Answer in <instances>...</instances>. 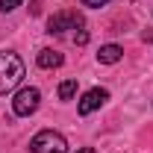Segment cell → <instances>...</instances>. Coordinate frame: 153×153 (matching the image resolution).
Wrapping results in <instances>:
<instances>
[{
    "label": "cell",
    "instance_id": "obj_5",
    "mask_svg": "<svg viewBox=\"0 0 153 153\" xmlns=\"http://www.w3.org/2000/svg\"><path fill=\"white\" fill-rule=\"evenodd\" d=\"M106 100H109V91L97 85V88H88V91L82 94V100H79V106H76V109H79V115H91L94 109H100Z\"/></svg>",
    "mask_w": 153,
    "mask_h": 153
},
{
    "label": "cell",
    "instance_id": "obj_2",
    "mask_svg": "<svg viewBox=\"0 0 153 153\" xmlns=\"http://www.w3.org/2000/svg\"><path fill=\"white\" fill-rule=\"evenodd\" d=\"M30 150L33 153H68V141L53 130H41V133L33 135Z\"/></svg>",
    "mask_w": 153,
    "mask_h": 153
},
{
    "label": "cell",
    "instance_id": "obj_7",
    "mask_svg": "<svg viewBox=\"0 0 153 153\" xmlns=\"http://www.w3.org/2000/svg\"><path fill=\"white\" fill-rule=\"evenodd\" d=\"M121 56H124V50H121L118 44H103V47L97 50V62H100V65H115Z\"/></svg>",
    "mask_w": 153,
    "mask_h": 153
},
{
    "label": "cell",
    "instance_id": "obj_6",
    "mask_svg": "<svg viewBox=\"0 0 153 153\" xmlns=\"http://www.w3.org/2000/svg\"><path fill=\"white\" fill-rule=\"evenodd\" d=\"M36 62H38V68H59V65L65 62V56H62L59 50H53V47H44V50H38Z\"/></svg>",
    "mask_w": 153,
    "mask_h": 153
},
{
    "label": "cell",
    "instance_id": "obj_1",
    "mask_svg": "<svg viewBox=\"0 0 153 153\" xmlns=\"http://www.w3.org/2000/svg\"><path fill=\"white\" fill-rule=\"evenodd\" d=\"M24 79V62L12 50H0V94H9Z\"/></svg>",
    "mask_w": 153,
    "mask_h": 153
},
{
    "label": "cell",
    "instance_id": "obj_8",
    "mask_svg": "<svg viewBox=\"0 0 153 153\" xmlns=\"http://www.w3.org/2000/svg\"><path fill=\"white\" fill-rule=\"evenodd\" d=\"M74 94H76V79H65L59 85V100H71Z\"/></svg>",
    "mask_w": 153,
    "mask_h": 153
},
{
    "label": "cell",
    "instance_id": "obj_9",
    "mask_svg": "<svg viewBox=\"0 0 153 153\" xmlns=\"http://www.w3.org/2000/svg\"><path fill=\"white\" fill-rule=\"evenodd\" d=\"M18 6H21V0H0V12H12Z\"/></svg>",
    "mask_w": 153,
    "mask_h": 153
},
{
    "label": "cell",
    "instance_id": "obj_4",
    "mask_svg": "<svg viewBox=\"0 0 153 153\" xmlns=\"http://www.w3.org/2000/svg\"><path fill=\"white\" fill-rule=\"evenodd\" d=\"M76 27H82V15L79 12H56L47 21V33L50 36H62L65 30H76Z\"/></svg>",
    "mask_w": 153,
    "mask_h": 153
},
{
    "label": "cell",
    "instance_id": "obj_10",
    "mask_svg": "<svg viewBox=\"0 0 153 153\" xmlns=\"http://www.w3.org/2000/svg\"><path fill=\"white\" fill-rule=\"evenodd\" d=\"M109 0H82V6H88V9H100V6H106Z\"/></svg>",
    "mask_w": 153,
    "mask_h": 153
},
{
    "label": "cell",
    "instance_id": "obj_12",
    "mask_svg": "<svg viewBox=\"0 0 153 153\" xmlns=\"http://www.w3.org/2000/svg\"><path fill=\"white\" fill-rule=\"evenodd\" d=\"M141 38H144V41H153V30H147V33H144Z\"/></svg>",
    "mask_w": 153,
    "mask_h": 153
},
{
    "label": "cell",
    "instance_id": "obj_3",
    "mask_svg": "<svg viewBox=\"0 0 153 153\" xmlns=\"http://www.w3.org/2000/svg\"><path fill=\"white\" fill-rule=\"evenodd\" d=\"M38 103H41V91H38L36 85H27V88H21L15 100H12V109L18 118H30V115L38 109Z\"/></svg>",
    "mask_w": 153,
    "mask_h": 153
},
{
    "label": "cell",
    "instance_id": "obj_11",
    "mask_svg": "<svg viewBox=\"0 0 153 153\" xmlns=\"http://www.w3.org/2000/svg\"><path fill=\"white\" fill-rule=\"evenodd\" d=\"M74 41H76V44H85V41H88V33H85V30H79V33L74 36Z\"/></svg>",
    "mask_w": 153,
    "mask_h": 153
},
{
    "label": "cell",
    "instance_id": "obj_13",
    "mask_svg": "<svg viewBox=\"0 0 153 153\" xmlns=\"http://www.w3.org/2000/svg\"><path fill=\"white\" fill-rule=\"evenodd\" d=\"M76 153H97L94 147H82V150H76Z\"/></svg>",
    "mask_w": 153,
    "mask_h": 153
}]
</instances>
